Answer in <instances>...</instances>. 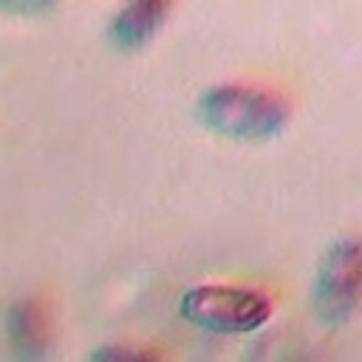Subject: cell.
Instances as JSON below:
<instances>
[{
  "label": "cell",
  "instance_id": "cell-1",
  "mask_svg": "<svg viewBox=\"0 0 362 362\" xmlns=\"http://www.w3.org/2000/svg\"><path fill=\"white\" fill-rule=\"evenodd\" d=\"M201 122L229 139H269L288 122V102L260 85L221 82L198 99Z\"/></svg>",
  "mask_w": 362,
  "mask_h": 362
},
{
  "label": "cell",
  "instance_id": "cell-2",
  "mask_svg": "<svg viewBox=\"0 0 362 362\" xmlns=\"http://www.w3.org/2000/svg\"><path fill=\"white\" fill-rule=\"evenodd\" d=\"M178 311L187 322L212 334H255L269 322L272 300L252 286L198 283L184 291Z\"/></svg>",
  "mask_w": 362,
  "mask_h": 362
},
{
  "label": "cell",
  "instance_id": "cell-3",
  "mask_svg": "<svg viewBox=\"0 0 362 362\" xmlns=\"http://www.w3.org/2000/svg\"><path fill=\"white\" fill-rule=\"evenodd\" d=\"M362 305V235L337 240L314 274V311L322 322H345Z\"/></svg>",
  "mask_w": 362,
  "mask_h": 362
},
{
  "label": "cell",
  "instance_id": "cell-4",
  "mask_svg": "<svg viewBox=\"0 0 362 362\" xmlns=\"http://www.w3.org/2000/svg\"><path fill=\"white\" fill-rule=\"evenodd\" d=\"M6 331H8L14 362H45L48 359L51 345H54V320L42 297L37 294L20 297L8 308Z\"/></svg>",
  "mask_w": 362,
  "mask_h": 362
},
{
  "label": "cell",
  "instance_id": "cell-5",
  "mask_svg": "<svg viewBox=\"0 0 362 362\" xmlns=\"http://www.w3.org/2000/svg\"><path fill=\"white\" fill-rule=\"evenodd\" d=\"M170 14V3L164 0H139V3H127L124 8L116 11V17L110 20V40L119 48H141L147 40H153V34L161 28L164 17Z\"/></svg>",
  "mask_w": 362,
  "mask_h": 362
},
{
  "label": "cell",
  "instance_id": "cell-6",
  "mask_svg": "<svg viewBox=\"0 0 362 362\" xmlns=\"http://www.w3.org/2000/svg\"><path fill=\"white\" fill-rule=\"evenodd\" d=\"M88 362H164L153 348L139 345H102L96 348Z\"/></svg>",
  "mask_w": 362,
  "mask_h": 362
}]
</instances>
